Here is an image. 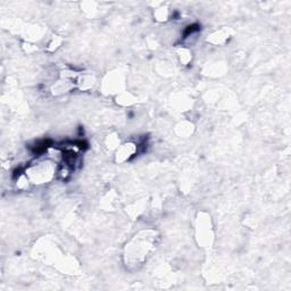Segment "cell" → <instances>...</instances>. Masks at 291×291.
I'll use <instances>...</instances> for the list:
<instances>
[{"label":"cell","instance_id":"obj_1","mask_svg":"<svg viewBox=\"0 0 291 291\" xmlns=\"http://www.w3.org/2000/svg\"><path fill=\"white\" fill-rule=\"evenodd\" d=\"M158 245V234L154 230H147L138 233L125 247V264L129 266H141L148 257L156 249Z\"/></svg>","mask_w":291,"mask_h":291},{"label":"cell","instance_id":"obj_2","mask_svg":"<svg viewBox=\"0 0 291 291\" xmlns=\"http://www.w3.org/2000/svg\"><path fill=\"white\" fill-rule=\"evenodd\" d=\"M57 172L56 163L49 158H45L31 163L23 173L30 185H45L53 180Z\"/></svg>","mask_w":291,"mask_h":291},{"label":"cell","instance_id":"obj_3","mask_svg":"<svg viewBox=\"0 0 291 291\" xmlns=\"http://www.w3.org/2000/svg\"><path fill=\"white\" fill-rule=\"evenodd\" d=\"M138 152V144L132 141L122 143L119 146L115 153L116 163H125L129 162L131 158L134 157Z\"/></svg>","mask_w":291,"mask_h":291},{"label":"cell","instance_id":"obj_4","mask_svg":"<svg viewBox=\"0 0 291 291\" xmlns=\"http://www.w3.org/2000/svg\"><path fill=\"white\" fill-rule=\"evenodd\" d=\"M232 38L231 30L229 27H222V29L216 30L213 33H210L207 38L209 44L215 46H223Z\"/></svg>","mask_w":291,"mask_h":291},{"label":"cell","instance_id":"obj_5","mask_svg":"<svg viewBox=\"0 0 291 291\" xmlns=\"http://www.w3.org/2000/svg\"><path fill=\"white\" fill-rule=\"evenodd\" d=\"M177 54H179L180 60L183 65H188L192 60V54L190 53L189 49L181 48Z\"/></svg>","mask_w":291,"mask_h":291},{"label":"cell","instance_id":"obj_6","mask_svg":"<svg viewBox=\"0 0 291 291\" xmlns=\"http://www.w3.org/2000/svg\"><path fill=\"white\" fill-rule=\"evenodd\" d=\"M168 16H170V12H168V9L166 8H158L157 11L155 12V17H156V20L159 22L166 21Z\"/></svg>","mask_w":291,"mask_h":291},{"label":"cell","instance_id":"obj_7","mask_svg":"<svg viewBox=\"0 0 291 291\" xmlns=\"http://www.w3.org/2000/svg\"><path fill=\"white\" fill-rule=\"evenodd\" d=\"M60 42H62V40L57 39V38H54V39L51 40L50 44L48 45V50H49V51H55V50L57 49L58 47H59Z\"/></svg>","mask_w":291,"mask_h":291}]
</instances>
